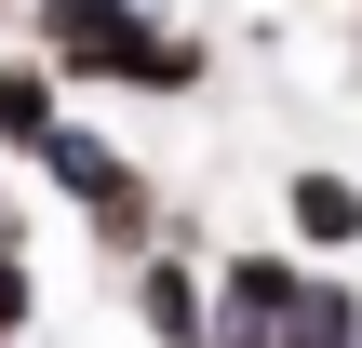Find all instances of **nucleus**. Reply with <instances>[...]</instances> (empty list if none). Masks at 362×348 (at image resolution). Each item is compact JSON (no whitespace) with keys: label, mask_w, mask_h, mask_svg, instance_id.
I'll list each match as a JSON object with an SVG mask.
<instances>
[{"label":"nucleus","mask_w":362,"mask_h":348,"mask_svg":"<svg viewBox=\"0 0 362 348\" xmlns=\"http://www.w3.org/2000/svg\"><path fill=\"white\" fill-rule=\"evenodd\" d=\"M27 174H40L54 201H81V228H94V255H121V268H134V255H148V241L175 228V215H161V188H148V161H134V148H107L94 121H54Z\"/></svg>","instance_id":"2"},{"label":"nucleus","mask_w":362,"mask_h":348,"mask_svg":"<svg viewBox=\"0 0 362 348\" xmlns=\"http://www.w3.org/2000/svg\"><path fill=\"white\" fill-rule=\"evenodd\" d=\"M54 121H67V67L54 54H0V161H40Z\"/></svg>","instance_id":"7"},{"label":"nucleus","mask_w":362,"mask_h":348,"mask_svg":"<svg viewBox=\"0 0 362 348\" xmlns=\"http://www.w3.org/2000/svg\"><path fill=\"white\" fill-rule=\"evenodd\" d=\"M27 40L67 80H107V94H202L215 80L202 27H161L148 0H27Z\"/></svg>","instance_id":"1"},{"label":"nucleus","mask_w":362,"mask_h":348,"mask_svg":"<svg viewBox=\"0 0 362 348\" xmlns=\"http://www.w3.org/2000/svg\"><path fill=\"white\" fill-rule=\"evenodd\" d=\"M269 348H362V282H349V255H309V282H296V308L269 322Z\"/></svg>","instance_id":"5"},{"label":"nucleus","mask_w":362,"mask_h":348,"mask_svg":"<svg viewBox=\"0 0 362 348\" xmlns=\"http://www.w3.org/2000/svg\"><path fill=\"white\" fill-rule=\"evenodd\" d=\"M134 335L148 348H202L215 335V255L202 241H148L134 255Z\"/></svg>","instance_id":"3"},{"label":"nucleus","mask_w":362,"mask_h":348,"mask_svg":"<svg viewBox=\"0 0 362 348\" xmlns=\"http://www.w3.org/2000/svg\"><path fill=\"white\" fill-rule=\"evenodd\" d=\"M0 335H40V268H27V241H0Z\"/></svg>","instance_id":"8"},{"label":"nucleus","mask_w":362,"mask_h":348,"mask_svg":"<svg viewBox=\"0 0 362 348\" xmlns=\"http://www.w3.org/2000/svg\"><path fill=\"white\" fill-rule=\"evenodd\" d=\"M296 282H309L296 241H228V255H215V308H228V322H282Z\"/></svg>","instance_id":"6"},{"label":"nucleus","mask_w":362,"mask_h":348,"mask_svg":"<svg viewBox=\"0 0 362 348\" xmlns=\"http://www.w3.org/2000/svg\"><path fill=\"white\" fill-rule=\"evenodd\" d=\"M0 241H27V215H13V188H0Z\"/></svg>","instance_id":"9"},{"label":"nucleus","mask_w":362,"mask_h":348,"mask_svg":"<svg viewBox=\"0 0 362 348\" xmlns=\"http://www.w3.org/2000/svg\"><path fill=\"white\" fill-rule=\"evenodd\" d=\"M282 228H296V255H362V174L349 161H296L282 174Z\"/></svg>","instance_id":"4"},{"label":"nucleus","mask_w":362,"mask_h":348,"mask_svg":"<svg viewBox=\"0 0 362 348\" xmlns=\"http://www.w3.org/2000/svg\"><path fill=\"white\" fill-rule=\"evenodd\" d=\"M0 348H27V335H0Z\"/></svg>","instance_id":"10"}]
</instances>
